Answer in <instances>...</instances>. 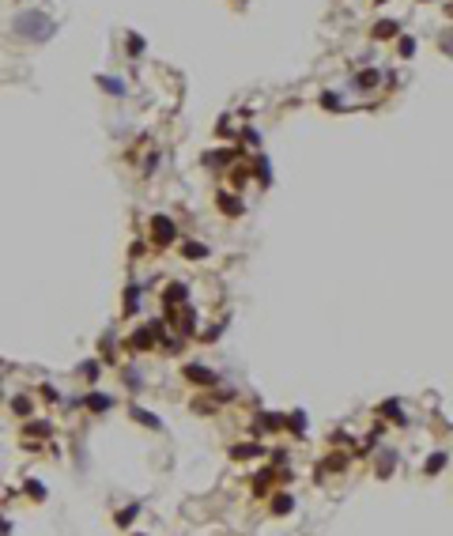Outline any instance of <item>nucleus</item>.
I'll list each match as a JSON object with an SVG mask.
<instances>
[{"label":"nucleus","instance_id":"1","mask_svg":"<svg viewBox=\"0 0 453 536\" xmlns=\"http://www.w3.org/2000/svg\"><path fill=\"white\" fill-rule=\"evenodd\" d=\"M15 34L31 38V42H42V38L53 34V23H50L42 12H23V15L15 19Z\"/></svg>","mask_w":453,"mask_h":536},{"label":"nucleus","instance_id":"2","mask_svg":"<svg viewBox=\"0 0 453 536\" xmlns=\"http://www.w3.org/2000/svg\"><path fill=\"white\" fill-rule=\"evenodd\" d=\"M151 234H155V242H159V246H166V242H174L178 227L170 223L166 215H155V219H151Z\"/></svg>","mask_w":453,"mask_h":536},{"label":"nucleus","instance_id":"3","mask_svg":"<svg viewBox=\"0 0 453 536\" xmlns=\"http://www.w3.org/2000/svg\"><path fill=\"white\" fill-rule=\"evenodd\" d=\"M185 374H189L193 381H200V385H216V374L204 370V367H185Z\"/></svg>","mask_w":453,"mask_h":536},{"label":"nucleus","instance_id":"4","mask_svg":"<svg viewBox=\"0 0 453 536\" xmlns=\"http://www.w3.org/2000/svg\"><path fill=\"white\" fill-rule=\"evenodd\" d=\"M374 83H378V68H366V72L355 76V87H359V91H370Z\"/></svg>","mask_w":453,"mask_h":536},{"label":"nucleus","instance_id":"5","mask_svg":"<svg viewBox=\"0 0 453 536\" xmlns=\"http://www.w3.org/2000/svg\"><path fill=\"white\" fill-rule=\"evenodd\" d=\"M393 34H397V23H393V19H382V23L374 27V38H393Z\"/></svg>","mask_w":453,"mask_h":536},{"label":"nucleus","instance_id":"6","mask_svg":"<svg viewBox=\"0 0 453 536\" xmlns=\"http://www.w3.org/2000/svg\"><path fill=\"white\" fill-rule=\"evenodd\" d=\"M219 208H223L227 215H238V212H242V204H238V197H227V193L219 197Z\"/></svg>","mask_w":453,"mask_h":536},{"label":"nucleus","instance_id":"7","mask_svg":"<svg viewBox=\"0 0 453 536\" xmlns=\"http://www.w3.org/2000/svg\"><path fill=\"white\" fill-rule=\"evenodd\" d=\"M382 411H385V416L393 419V423H404V419H400V404H397V400H389V404H382Z\"/></svg>","mask_w":453,"mask_h":536},{"label":"nucleus","instance_id":"8","mask_svg":"<svg viewBox=\"0 0 453 536\" xmlns=\"http://www.w3.org/2000/svg\"><path fill=\"white\" fill-rule=\"evenodd\" d=\"M291 506H295V502H291V495H279V499L272 502V510H276V514H291Z\"/></svg>","mask_w":453,"mask_h":536},{"label":"nucleus","instance_id":"9","mask_svg":"<svg viewBox=\"0 0 453 536\" xmlns=\"http://www.w3.org/2000/svg\"><path fill=\"white\" fill-rule=\"evenodd\" d=\"M442 465H446V453H435V457H427V465H423V468H427V472H438Z\"/></svg>","mask_w":453,"mask_h":536},{"label":"nucleus","instance_id":"10","mask_svg":"<svg viewBox=\"0 0 453 536\" xmlns=\"http://www.w3.org/2000/svg\"><path fill=\"white\" fill-rule=\"evenodd\" d=\"M99 83H102L110 94H125V83H121V80H99Z\"/></svg>","mask_w":453,"mask_h":536},{"label":"nucleus","instance_id":"11","mask_svg":"<svg viewBox=\"0 0 453 536\" xmlns=\"http://www.w3.org/2000/svg\"><path fill=\"white\" fill-rule=\"evenodd\" d=\"M185 257H208V246H200V242H189V246H185Z\"/></svg>","mask_w":453,"mask_h":536},{"label":"nucleus","instance_id":"12","mask_svg":"<svg viewBox=\"0 0 453 536\" xmlns=\"http://www.w3.org/2000/svg\"><path fill=\"white\" fill-rule=\"evenodd\" d=\"M438 45L446 50V57H453V31H446V34H442V38H438Z\"/></svg>","mask_w":453,"mask_h":536},{"label":"nucleus","instance_id":"13","mask_svg":"<svg viewBox=\"0 0 453 536\" xmlns=\"http://www.w3.org/2000/svg\"><path fill=\"white\" fill-rule=\"evenodd\" d=\"M257 453H261V446H238L234 449V457H257Z\"/></svg>","mask_w":453,"mask_h":536},{"label":"nucleus","instance_id":"14","mask_svg":"<svg viewBox=\"0 0 453 536\" xmlns=\"http://www.w3.org/2000/svg\"><path fill=\"white\" fill-rule=\"evenodd\" d=\"M87 404H91L94 411H102V408H110V397H99V393H94V397L87 400Z\"/></svg>","mask_w":453,"mask_h":536},{"label":"nucleus","instance_id":"15","mask_svg":"<svg viewBox=\"0 0 453 536\" xmlns=\"http://www.w3.org/2000/svg\"><path fill=\"white\" fill-rule=\"evenodd\" d=\"M400 53H404V57L416 53V38H400Z\"/></svg>","mask_w":453,"mask_h":536},{"label":"nucleus","instance_id":"16","mask_svg":"<svg viewBox=\"0 0 453 536\" xmlns=\"http://www.w3.org/2000/svg\"><path fill=\"white\" fill-rule=\"evenodd\" d=\"M393 461H397V457H393V449H385V457H382V476H389Z\"/></svg>","mask_w":453,"mask_h":536},{"label":"nucleus","instance_id":"17","mask_svg":"<svg viewBox=\"0 0 453 536\" xmlns=\"http://www.w3.org/2000/svg\"><path fill=\"white\" fill-rule=\"evenodd\" d=\"M129 53H132V57H136V53H144V38H136V34L129 38Z\"/></svg>","mask_w":453,"mask_h":536},{"label":"nucleus","instance_id":"18","mask_svg":"<svg viewBox=\"0 0 453 536\" xmlns=\"http://www.w3.org/2000/svg\"><path fill=\"white\" fill-rule=\"evenodd\" d=\"M132 416H136V419H140V423H148V427H159V423H155V416H151V411H132Z\"/></svg>","mask_w":453,"mask_h":536},{"label":"nucleus","instance_id":"19","mask_svg":"<svg viewBox=\"0 0 453 536\" xmlns=\"http://www.w3.org/2000/svg\"><path fill=\"white\" fill-rule=\"evenodd\" d=\"M449 15H453V4H449Z\"/></svg>","mask_w":453,"mask_h":536}]
</instances>
